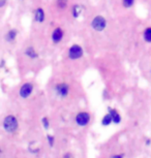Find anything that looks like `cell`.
<instances>
[{
	"mask_svg": "<svg viewBox=\"0 0 151 158\" xmlns=\"http://www.w3.org/2000/svg\"><path fill=\"white\" fill-rule=\"evenodd\" d=\"M3 129L8 133L16 132L19 128V121L14 115H7L6 117L3 119V123H2Z\"/></svg>",
	"mask_w": 151,
	"mask_h": 158,
	"instance_id": "cell-1",
	"label": "cell"
},
{
	"mask_svg": "<svg viewBox=\"0 0 151 158\" xmlns=\"http://www.w3.org/2000/svg\"><path fill=\"white\" fill-rule=\"evenodd\" d=\"M66 55L69 60H73V61L79 60V59H81L83 56H84V49H83L80 44H73L69 48Z\"/></svg>",
	"mask_w": 151,
	"mask_h": 158,
	"instance_id": "cell-2",
	"label": "cell"
},
{
	"mask_svg": "<svg viewBox=\"0 0 151 158\" xmlns=\"http://www.w3.org/2000/svg\"><path fill=\"white\" fill-rule=\"evenodd\" d=\"M90 26L94 31L102 32L107 28V26H108V22H107L106 18L103 17L102 15H96V16L91 20Z\"/></svg>",
	"mask_w": 151,
	"mask_h": 158,
	"instance_id": "cell-3",
	"label": "cell"
},
{
	"mask_svg": "<svg viewBox=\"0 0 151 158\" xmlns=\"http://www.w3.org/2000/svg\"><path fill=\"white\" fill-rule=\"evenodd\" d=\"M54 91L56 96L59 98H66L69 95V91H70V87L69 85L65 82H61L58 83V84L55 85L54 87Z\"/></svg>",
	"mask_w": 151,
	"mask_h": 158,
	"instance_id": "cell-4",
	"label": "cell"
},
{
	"mask_svg": "<svg viewBox=\"0 0 151 158\" xmlns=\"http://www.w3.org/2000/svg\"><path fill=\"white\" fill-rule=\"evenodd\" d=\"M91 120V115L89 112H79L75 117L76 124L80 127H85L90 123Z\"/></svg>",
	"mask_w": 151,
	"mask_h": 158,
	"instance_id": "cell-5",
	"label": "cell"
},
{
	"mask_svg": "<svg viewBox=\"0 0 151 158\" xmlns=\"http://www.w3.org/2000/svg\"><path fill=\"white\" fill-rule=\"evenodd\" d=\"M50 38H51V41H52L53 44H55V46H56V44H59L64 38L63 28H61L60 26L55 27L51 32V37H50Z\"/></svg>",
	"mask_w": 151,
	"mask_h": 158,
	"instance_id": "cell-6",
	"label": "cell"
},
{
	"mask_svg": "<svg viewBox=\"0 0 151 158\" xmlns=\"http://www.w3.org/2000/svg\"><path fill=\"white\" fill-rule=\"evenodd\" d=\"M33 22L36 25H43L46 22V13L41 6H37L33 10Z\"/></svg>",
	"mask_w": 151,
	"mask_h": 158,
	"instance_id": "cell-7",
	"label": "cell"
},
{
	"mask_svg": "<svg viewBox=\"0 0 151 158\" xmlns=\"http://www.w3.org/2000/svg\"><path fill=\"white\" fill-rule=\"evenodd\" d=\"M33 90H34V85L32 84L30 82H27V83H24L22 86H21L20 90H19V95L21 98H28L30 95L33 93Z\"/></svg>",
	"mask_w": 151,
	"mask_h": 158,
	"instance_id": "cell-8",
	"label": "cell"
},
{
	"mask_svg": "<svg viewBox=\"0 0 151 158\" xmlns=\"http://www.w3.org/2000/svg\"><path fill=\"white\" fill-rule=\"evenodd\" d=\"M18 35H19V30H18L17 28H10V29H8L7 32L5 33V40L7 41V43H14L15 40H17V37H18Z\"/></svg>",
	"mask_w": 151,
	"mask_h": 158,
	"instance_id": "cell-9",
	"label": "cell"
},
{
	"mask_svg": "<svg viewBox=\"0 0 151 158\" xmlns=\"http://www.w3.org/2000/svg\"><path fill=\"white\" fill-rule=\"evenodd\" d=\"M24 55L27 58L31 59V60H36V59L40 57L38 53L36 52V50H35V48L33 46H28L24 50Z\"/></svg>",
	"mask_w": 151,
	"mask_h": 158,
	"instance_id": "cell-10",
	"label": "cell"
},
{
	"mask_svg": "<svg viewBox=\"0 0 151 158\" xmlns=\"http://www.w3.org/2000/svg\"><path fill=\"white\" fill-rule=\"evenodd\" d=\"M108 113L111 115L112 117V120H113V123L115 124H119L121 122V116L120 114L118 113V111L116 109H113L111 106H108Z\"/></svg>",
	"mask_w": 151,
	"mask_h": 158,
	"instance_id": "cell-11",
	"label": "cell"
},
{
	"mask_svg": "<svg viewBox=\"0 0 151 158\" xmlns=\"http://www.w3.org/2000/svg\"><path fill=\"white\" fill-rule=\"evenodd\" d=\"M142 37H143V40L145 43L151 44V26H148L143 30V33H142Z\"/></svg>",
	"mask_w": 151,
	"mask_h": 158,
	"instance_id": "cell-12",
	"label": "cell"
},
{
	"mask_svg": "<svg viewBox=\"0 0 151 158\" xmlns=\"http://www.w3.org/2000/svg\"><path fill=\"white\" fill-rule=\"evenodd\" d=\"M82 10H83V7L81 6V5H79V4H75L72 7V15H73V18H78L80 15H81L82 13Z\"/></svg>",
	"mask_w": 151,
	"mask_h": 158,
	"instance_id": "cell-13",
	"label": "cell"
},
{
	"mask_svg": "<svg viewBox=\"0 0 151 158\" xmlns=\"http://www.w3.org/2000/svg\"><path fill=\"white\" fill-rule=\"evenodd\" d=\"M100 123H102L103 126H109V125H111L112 123H113V120H112L111 115L109 114V113H107V114L103 117Z\"/></svg>",
	"mask_w": 151,
	"mask_h": 158,
	"instance_id": "cell-14",
	"label": "cell"
},
{
	"mask_svg": "<svg viewBox=\"0 0 151 158\" xmlns=\"http://www.w3.org/2000/svg\"><path fill=\"white\" fill-rule=\"evenodd\" d=\"M56 5L59 10H64L69 6V0H56Z\"/></svg>",
	"mask_w": 151,
	"mask_h": 158,
	"instance_id": "cell-15",
	"label": "cell"
},
{
	"mask_svg": "<svg viewBox=\"0 0 151 158\" xmlns=\"http://www.w3.org/2000/svg\"><path fill=\"white\" fill-rule=\"evenodd\" d=\"M136 3V0H122V5L124 8L128 10V8H132Z\"/></svg>",
	"mask_w": 151,
	"mask_h": 158,
	"instance_id": "cell-16",
	"label": "cell"
},
{
	"mask_svg": "<svg viewBox=\"0 0 151 158\" xmlns=\"http://www.w3.org/2000/svg\"><path fill=\"white\" fill-rule=\"evenodd\" d=\"M41 125H43V127L45 128L46 130L49 129L51 123H50V120H49L48 117H43V118H41Z\"/></svg>",
	"mask_w": 151,
	"mask_h": 158,
	"instance_id": "cell-17",
	"label": "cell"
},
{
	"mask_svg": "<svg viewBox=\"0 0 151 158\" xmlns=\"http://www.w3.org/2000/svg\"><path fill=\"white\" fill-rule=\"evenodd\" d=\"M47 139H48V144L50 147H54V144H55V138L51 135H47Z\"/></svg>",
	"mask_w": 151,
	"mask_h": 158,
	"instance_id": "cell-18",
	"label": "cell"
},
{
	"mask_svg": "<svg viewBox=\"0 0 151 158\" xmlns=\"http://www.w3.org/2000/svg\"><path fill=\"white\" fill-rule=\"evenodd\" d=\"M7 2H8V0H0V8L6 6Z\"/></svg>",
	"mask_w": 151,
	"mask_h": 158,
	"instance_id": "cell-19",
	"label": "cell"
},
{
	"mask_svg": "<svg viewBox=\"0 0 151 158\" xmlns=\"http://www.w3.org/2000/svg\"><path fill=\"white\" fill-rule=\"evenodd\" d=\"M123 157H124V154L123 153H120V154L114 155V156H112L111 158H123Z\"/></svg>",
	"mask_w": 151,
	"mask_h": 158,
	"instance_id": "cell-20",
	"label": "cell"
},
{
	"mask_svg": "<svg viewBox=\"0 0 151 158\" xmlns=\"http://www.w3.org/2000/svg\"><path fill=\"white\" fill-rule=\"evenodd\" d=\"M145 145H146L147 147H148V146H150V145H151V139H146V142H145Z\"/></svg>",
	"mask_w": 151,
	"mask_h": 158,
	"instance_id": "cell-21",
	"label": "cell"
},
{
	"mask_svg": "<svg viewBox=\"0 0 151 158\" xmlns=\"http://www.w3.org/2000/svg\"><path fill=\"white\" fill-rule=\"evenodd\" d=\"M63 158H72V154L70 153H65L63 155Z\"/></svg>",
	"mask_w": 151,
	"mask_h": 158,
	"instance_id": "cell-22",
	"label": "cell"
},
{
	"mask_svg": "<svg viewBox=\"0 0 151 158\" xmlns=\"http://www.w3.org/2000/svg\"><path fill=\"white\" fill-rule=\"evenodd\" d=\"M5 66V61L4 60H1V62H0V67L3 68Z\"/></svg>",
	"mask_w": 151,
	"mask_h": 158,
	"instance_id": "cell-23",
	"label": "cell"
},
{
	"mask_svg": "<svg viewBox=\"0 0 151 158\" xmlns=\"http://www.w3.org/2000/svg\"><path fill=\"white\" fill-rule=\"evenodd\" d=\"M1 153H2V151H1V149H0V155H1Z\"/></svg>",
	"mask_w": 151,
	"mask_h": 158,
	"instance_id": "cell-24",
	"label": "cell"
},
{
	"mask_svg": "<svg viewBox=\"0 0 151 158\" xmlns=\"http://www.w3.org/2000/svg\"><path fill=\"white\" fill-rule=\"evenodd\" d=\"M150 73H151V68H150Z\"/></svg>",
	"mask_w": 151,
	"mask_h": 158,
	"instance_id": "cell-25",
	"label": "cell"
},
{
	"mask_svg": "<svg viewBox=\"0 0 151 158\" xmlns=\"http://www.w3.org/2000/svg\"><path fill=\"white\" fill-rule=\"evenodd\" d=\"M19 1H21V0H19Z\"/></svg>",
	"mask_w": 151,
	"mask_h": 158,
	"instance_id": "cell-26",
	"label": "cell"
}]
</instances>
